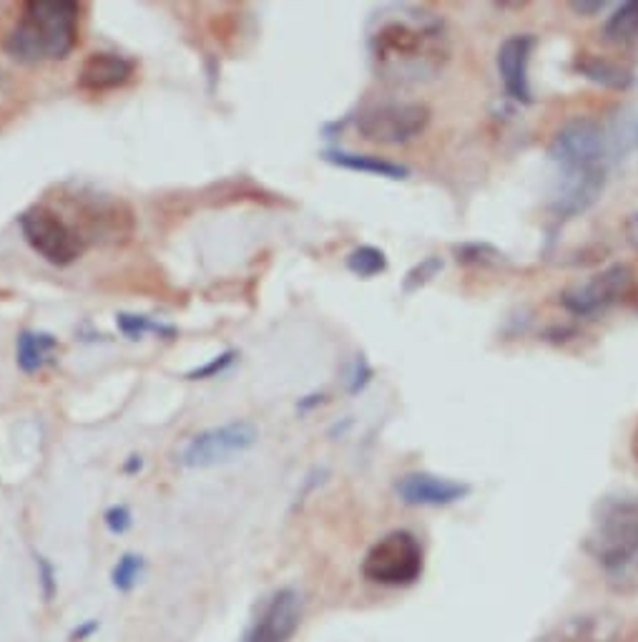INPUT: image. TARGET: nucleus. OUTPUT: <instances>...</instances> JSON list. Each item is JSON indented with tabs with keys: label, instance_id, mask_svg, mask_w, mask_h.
<instances>
[{
	"label": "nucleus",
	"instance_id": "24",
	"mask_svg": "<svg viewBox=\"0 0 638 642\" xmlns=\"http://www.w3.org/2000/svg\"><path fill=\"white\" fill-rule=\"evenodd\" d=\"M373 375H375V371H373V368H370L367 358L365 356H358V358H354V363H352L350 379H347V391H350V393L365 391L367 383L373 381Z\"/></svg>",
	"mask_w": 638,
	"mask_h": 642
},
{
	"label": "nucleus",
	"instance_id": "15",
	"mask_svg": "<svg viewBox=\"0 0 638 642\" xmlns=\"http://www.w3.org/2000/svg\"><path fill=\"white\" fill-rule=\"evenodd\" d=\"M322 157H325V162L335 164V166H339V170H347V172L383 176V180H392V182L408 180L410 176V170L405 164L390 162V159L373 157V155H354V151H345V149H327Z\"/></svg>",
	"mask_w": 638,
	"mask_h": 642
},
{
	"label": "nucleus",
	"instance_id": "6",
	"mask_svg": "<svg viewBox=\"0 0 638 642\" xmlns=\"http://www.w3.org/2000/svg\"><path fill=\"white\" fill-rule=\"evenodd\" d=\"M433 122L430 107L423 101H383L358 114L360 136L383 147H402L427 132Z\"/></svg>",
	"mask_w": 638,
	"mask_h": 642
},
{
	"label": "nucleus",
	"instance_id": "7",
	"mask_svg": "<svg viewBox=\"0 0 638 642\" xmlns=\"http://www.w3.org/2000/svg\"><path fill=\"white\" fill-rule=\"evenodd\" d=\"M636 275L631 264L613 262L605 270L584 280V283H573L561 291L559 305L573 318H599L611 308H616L618 303H624L631 295Z\"/></svg>",
	"mask_w": 638,
	"mask_h": 642
},
{
	"label": "nucleus",
	"instance_id": "22",
	"mask_svg": "<svg viewBox=\"0 0 638 642\" xmlns=\"http://www.w3.org/2000/svg\"><path fill=\"white\" fill-rule=\"evenodd\" d=\"M116 325L118 331L126 335V338L132 341H139L143 335H166V338H174L176 331L172 325H164V323H157V320H151L147 316H128V312H121L116 316Z\"/></svg>",
	"mask_w": 638,
	"mask_h": 642
},
{
	"label": "nucleus",
	"instance_id": "16",
	"mask_svg": "<svg viewBox=\"0 0 638 642\" xmlns=\"http://www.w3.org/2000/svg\"><path fill=\"white\" fill-rule=\"evenodd\" d=\"M573 71L584 76L586 82L603 88H613V91H626V88H631L636 84L631 71H626L624 66H618L616 61L596 53H576V59H573Z\"/></svg>",
	"mask_w": 638,
	"mask_h": 642
},
{
	"label": "nucleus",
	"instance_id": "23",
	"mask_svg": "<svg viewBox=\"0 0 638 642\" xmlns=\"http://www.w3.org/2000/svg\"><path fill=\"white\" fill-rule=\"evenodd\" d=\"M143 567H147V565H143V557L132 555V552H128V555H124L116 561V565H113L111 584L118 592H132L141 580Z\"/></svg>",
	"mask_w": 638,
	"mask_h": 642
},
{
	"label": "nucleus",
	"instance_id": "27",
	"mask_svg": "<svg viewBox=\"0 0 638 642\" xmlns=\"http://www.w3.org/2000/svg\"><path fill=\"white\" fill-rule=\"evenodd\" d=\"M611 3L609 0H571L568 8L576 15H584V18H593V15H601Z\"/></svg>",
	"mask_w": 638,
	"mask_h": 642
},
{
	"label": "nucleus",
	"instance_id": "19",
	"mask_svg": "<svg viewBox=\"0 0 638 642\" xmlns=\"http://www.w3.org/2000/svg\"><path fill=\"white\" fill-rule=\"evenodd\" d=\"M347 270L352 272V275H358L362 280H370V277H377L383 275L387 270V255L379 250V247L373 245H360L354 247V250L347 255Z\"/></svg>",
	"mask_w": 638,
	"mask_h": 642
},
{
	"label": "nucleus",
	"instance_id": "25",
	"mask_svg": "<svg viewBox=\"0 0 638 642\" xmlns=\"http://www.w3.org/2000/svg\"><path fill=\"white\" fill-rule=\"evenodd\" d=\"M234 358H237V353L226 350V353H222V356H216L214 360H209L207 366H201V368H197V371H191L189 379H193V381H199V379H214V375L224 373L226 368H229L234 363Z\"/></svg>",
	"mask_w": 638,
	"mask_h": 642
},
{
	"label": "nucleus",
	"instance_id": "21",
	"mask_svg": "<svg viewBox=\"0 0 638 642\" xmlns=\"http://www.w3.org/2000/svg\"><path fill=\"white\" fill-rule=\"evenodd\" d=\"M442 268H446V262H442V257L438 255H427L420 260L417 264L408 270V275L402 277V293L405 295H413L420 293L425 285H430L435 277L440 275Z\"/></svg>",
	"mask_w": 638,
	"mask_h": 642
},
{
	"label": "nucleus",
	"instance_id": "12",
	"mask_svg": "<svg viewBox=\"0 0 638 642\" xmlns=\"http://www.w3.org/2000/svg\"><path fill=\"white\" fill-rule=\"evenodd\" d=\"M536 44L538 41L533 34H515V36H508L496 53V69H498L500 84H503L505 94L511 96L513 101L523 103V107L533 103L530 59H533V51H536Z\"/></svg>",
	"mask_w": 638,
	"mask_h": 642
},
{
	"label": "nucleus",
	"instance_id": "26",
	"mask_svg": "<svg viewBox=\"0 0 638 642\" xmlns=\"http://www.w3.org/2000/svg\"><path fill=\"white\" fill-rule=\"evenodd\" d=\"M103 524L111 534H124L132 527V511L126 507H111L107 514H103Z\"/></svg>",
	"mask_w": 638,
	"mask_h": 642
},
{
	"label": "nucleus",
	"instance_id": "18",
	"mask_svg": "<svg viewBox=\"0 0 638 642\" xmlns=\"http://www.w3.org/2000/svg\"><path fill=\"white\" fill-rule=\"evenodd\" d=\"M59 348V341L48 333L23 331L15 343V356L23 373H38L53 360V353Z\"/></svg>",
	"mask_w": 638,
	"mask_h": 642
},
{
	"label": "nucleus",
	"instance_id": "3",
	"mask_svg": "<svg viewBox=\"0 0 638 642\" xmlns=\"http://www.w3.org/2000/svg\"><path fill=\"white\" fill-rule=\"evenodd\" d=\"M584 550L616 592L638 590V494L618 492L599 499Z\"/></svg>",
	"mask_w": 638,
	"mask_h": 642
},
{
	"label": "nucleus",
	"instance_id": "4",
	"mask_svg": "<svg viewBox=\"0 0 638 642\" xmlns=\"http://www.w3.org/2000/svg\"><path fill=\"white\" fill-rule=\"evenodd\" d=\"M80 41V5L74 0H28L3 38V51L38 66L68 59Z\"/></svg>",
	"mask_w": 638,
	"mask_h": 642
},
{
	"label": "nucleus",
	"instance_id": "13",
	"mask_svg": "<svg viewBox=\"0 0 638 642\" xmlns=\"http://www.w3.org/2000/svg\"><path fill=\"white\" fill-rule=\"evenodd\" d=\"M395 494L408 507H450L471 494V484L448 477H435L430 471H413L398 479Z\"/></svg>",
	"mask_w": 638,
	"mask_h": 642
},
{
	"label": "nucleus",
	"instance_id": "20",
	"mask_svg": "<svg viewBox=\"0 0 638 642\" xmlns=\"http://www.w3.org/2000/svg\"><path fill=\"white\" fill-rule=\"evenodd\" d=\"M452 255L467 268H500V264L508 262L505 255L490 243H460L452 247Z\"/></svg>",
	"mask_w": 638,
	"mask_h": 642
},
{
	"label": "nucleus",
	"instance_id": "14",
	"mask_svg": "<svg viewBox=\"0 0 638 642\" xmlns=\"http://www.w3.org/2000/svg\"><path fill=\"white\" fill-rule=\"evenodd\" d=\"M134 61L118 53H91L78 69V86L84 91L103 94L126 86L134 78Z\"/></svg>",
	"mask_w": 638,
	"mask_h": 642
},
{
	"label": "nucleus",
	"instance_id": "31",
	"mask_svg": "<svg viewBox=\"0 0 638 642\" xmlns=\"http://www.w3.org/2000/svg\"><path fill=\"white\" fill-rule=\"evenodd\" d=\"M636 141H638V134H636Z\"/></svg>",
	"mask_w": 638,
	"mask_h": 642
},
{
	"label": "nucleus",
	"instance_id": "11",
	"mask_svg": "<svg viewBox=\"0 0 638 642\" xmlns=\"http://www.w3.org/2000/svg\"><path fill=\"white\" fill-rule=\"evenodd\" d=\"M302 622V597L292 588H282L264 600L241 642H289Z\"/></svg>",
	"mask_w": 638,
	"mask_h": 642
},
{
	"label": "nucleus",
	"instance_id": "9",
	"mask_svg": "<svg viewBox=\"0 0 638 642\" xmlns=\"http://www.w3.org/2000/svg\"><path fill=\"white\" fill-rule=\"evenodd\" d=\"M260 441V431L249 421H229L222 427L199 431L182 448V464L189 469H212L252 452Z\"/></svg>",
	"mask_w": 638,
	"mask_h": 642
},
{
	"label": "nucleus",
	"instance_id": "29",
	"mask_svg": "<svg viewBox=\"0 0 638 642\" xmlns=\"http://www.w3.org/2000/svg\"><path fill=\"white\" fill-rule=\"evenodd\" d=\"M93 630H99V622H88V625H84V628H80V630H76V632H74V642H78V640H86L88 635H91Z\"/></svg>",
	"mask_w": 638,
	"mask_h": 642
},
{
	"label": "nucleus",
	"instance_id": "8",
	"mask_svg": "<svg viewBox=\"0 0 638 642\" xmlns=\"http://www.w3.org/2000/svg\"><path fill=\"white\" fill-rule=\"evenodd\" d=\"M18 224L34 252L43 257L46 262L55 264V268H68L84 255V243H80L78 232L59 212L48 210V207H30L21 214Z\"/></svg>",
	"mask_w": 638,
	"mask_h": 642
},
{
	"label": "nucleus",
	"instance_id": "5",
	"mask_svg": "<svg viewBox=\"0 0 638 642\" xmlns=\"http://www.w3.org/2000/svg\"><path fill=\"white\" fill-rule=\"evenodd\" d=\"M425 572V550L413 532L395 529L362 559V577L379 588H410Z\"/></svg>",
	"mask_w": 638,
	"mask_h": 642
},
{
	"label": "nucleus",
	"instance_id": "17",
	"mask_svg": "<svg viewBox=\"0 0 638 642\" xmlns=\"http://www.w3.org/2000/svg\"><path fill=\"white\" fill-rule=\"evenodd\" d=\"M601 38L616 48L638 46V0H626V3L613 8V13L601 28Z\"/></svg>",
	"mask_w": 638,
	"mask_h": 642
},
{
	"label": "nucleus",
	"instance_id": "2",
	"mask_svg": "<svg viewBox=\"0 0 638 642\" xmlns=\"http://www.w3.org/2000/svg\"><path fill=\"white\" fill-rule=\"evenodd\" d=\"M373 55L383 78L395 84L430 82L450 55L446 26L423 11L387 21L373 36Z\"/></svg>",
	"mask_w": 638,
	"mask_h": 642
},
{
	"label": "nucleus",
	"instance_id": "28",
	"mask_svg": "<svg viewBox=\"0 0 638 642\" xmlns=\"http://www.w3.org/2000/svg\"><path fill=\"white\" fill-rule=\"evenodd\" d=\"M624 232H626L628 245H631L634 250H638V212L628 214V220H626V224H624Z\"/></svg>",
	"mask_w": 638,
	"mask_h": 642
},
{
	"label": "nucleus",
	"instance_id": "1",
	"mask_svg": "<svg viewBox=\"0 0 638 642\" xmlns=\"http://www.w3.org/2000/svg\"><path fill=\"white\" fill-rule=\"evenodd\" d=\"M548 162L555 166L551 214L559 222L576 220L599 202L609 182V136L593 119H571L548 144Z\"/></svg>",
	"mask_w": 638,
	"mask_h": 642
},
{
	"label": "nucleus",
	"instance_id": "10",
	"mask_svg": "<svg viewBox=\"0 0 638 642\" xmlns=\"http://www.w3.org/2000/svg\"><path fill=\"white\" fill-rule=\"evenodd\" d=\"M636 640V632L628 620L609 609H596L565 617L551 630L543 632L536 642H626Z\"/></svg>",
	"mask_w": 638,
	"mask_h": 642
},
{
	"label": "nucleus",
	"instance_id": "30",
	"mask_svg": "<svg viewBox=\"0 0 638 642\" xmlns=\"http://www.w3.org/2000/svg\"><path fill=\"white\" fill-rule=\"evenodd\" d=\"M631 452H634V459L638 464V423H636V431H634V439H631Z\"/></svg>",
	"mask_w": 638,
	"mask_h": 642
}]
</instances>
